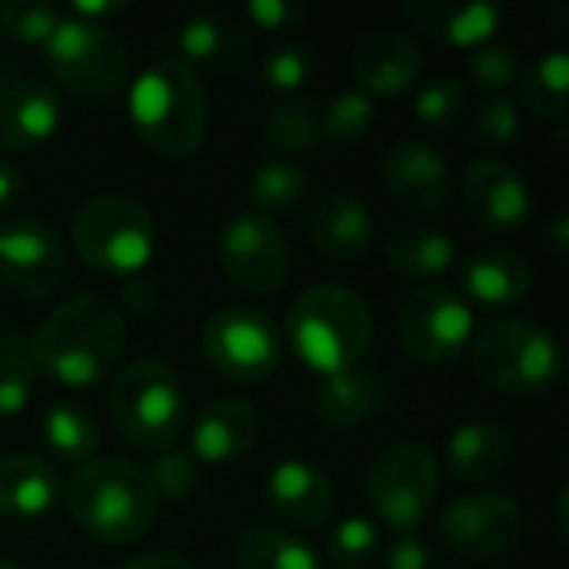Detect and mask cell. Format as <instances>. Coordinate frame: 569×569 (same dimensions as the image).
Listing matches in <instances>:
<instances>
[{
    "label": "cell",
    "mask_w": 569,
    "mask_h": 569,
    "mask_svg": "<svg viewBox=\"0 0 569 569\" xmlns=\"http://www.w3.org/2000/svg\"><path fill=\"white\" fill-rule=\"evenodd\" d=\"M310 17V7L300 0H250L247 3V20L267 33H290L303 27Z\"/></svg>",
    "instance_id": "cell-43"
},
{
    "label": "cell",
    "mask_w": 569,
    "mask_h": 569,
    "mask_svg": "<svg viewBox=\"0 0 569 569\" xmlns=\"http://www.w3.org/2000/svg\"><path fill=\"white\" fill-rule=\"evenodd\" d=\"M460 287H463V300L480 303V307H493V310H507L527 300L530 287H533V267L523 253L510 250V247H490V250H477L463 260L460 267Z\"/></svg>",
    "instance_id": "cell-26"
},
{
    "label": "cell",
    "mask_w": 569,
    "mask_h": 569,
    "mask_svg": "<svg viewBox=\"0 0 569 569\" xmlns=\"http://www.w3.org/2000/svg\"><path fill=\"white\" fill-rule=\"evenodd\" d=\"M387 569H443L440 553L420 533H400L383 550Z\"/></svg>",
    "instance_id": "cell-44"
},
{
    "label": "cell",
    "mask_w": 569,
    "mask_h": 569,
    "mask_svg": "<svg viewBox=\"0 0 569 569\" xmlns=\"http://www.w3.org/2000/svg\"><path fill=\"white\" fill-rule=\"evenodd\" d=\"M107 410L117 433L147 453L177 447L187 430V390L160 360H133L120 367L107 387Z\"/></svg>",
    "instance_id": "cell-6"
},
{
    "label": "cell",
    "mask_w": 569,
    "mask_h": 569,
    "mask_svg": "<svg viewBox=\"0 0 569 569\" xmlns=\"http://www.w3.org/2000/svg\"><path fill=\"white\" fill-rule=\"evenodd\" d=\"M380 557V530L367 517H343L327 537V563L333 569H367Z\"/></svg>",
    "instance_id": "cell-37"
},
{
    "label": "cell",
    "mask_w": 569,
    "mask_h": 569,
    "mask_svg": "<svg viewBox=\"0 0 569 569\" xmlns=\"http://www.w3.org/2000/svg\"><path fill=\"white\" fill-rule=\"evenodd\" d=\"M263 140L270 150L283 157H300V153L317 150L323 140L320 103L307 93L280 97L263 117Z\"/></svg>",
    "instance_id": "cell-33"
},
{
    "label": "cell",
    "mask_w": 569,
    "mask_h": 569,
    "mask_svg": "<svg viewBox=\"0 0 569 569\" xmlns=\"http://www.w3.org/2000/svg\"><path fill=\"white\" fill-rule=\"evenodd\" d=\"M63 120L57 90L37 77H17L0 87V147L27 153L43 147Z\"/></svg>",
    "instance_id": "cell-23"
},
{
    "label": "cell",
    "mask_w": 569,
    "mask_h": 569,
    "mask_svg": "<svg viewBox=\"0 0 569 569\" xmlns=\"http://www.w3.org/2000/svg\"><path fill=\"white\" fill-rule=\"evenodd\" d=\"M377 123V103L357 90V87H347V90H337L327 107H320V127H323V140H333V143H360Z\"/></svg>",
    "instance_id": "cell-34"
},
{
    "label": "cell",
    "mask_w": 569,
    "mask_h": 569,
    "mask_svg": "<svg viewBox=\"0 0 569 569\" xmlns=\"http://www.w3.org/2000/svg\"><path fill=\"white\" fill-rule=\"evenodd\" d=\"M253 33L243 20L223 10H200L183 20L177 30V60H183L190 70H210L223 77H237L253 60Z\"/></svg>",
    "instance_id": "cell-18"
},
{
    "label": "cell",
    "mask_w": 569,
    "mask_h": 569,
    "mask_svg": "<svg viewBox=\"0 0 569 569\" xmlns=\"http://www.w3.org/2000/svg\"><path fill=\"white\" fill-rule=\"evenodd\" d=\"M37 387V370L30 363V353L17 343H0V420L20 417Z\"/></svg>",
    "instance_id": "cell-41"
},
{
    "label": "cell",
    "mask_w": 569,
    "mask_h": 569,
    "mask_svg": "<svg viewBox=\"0 0 569 569\" xmlns=\"http://www.w3.org/2000/svg\"><path fill=\"white\" fill-rule=\"evenodd\" d=\"M523 530L527 517L520 500L493 490L463 493L437 517L440 543L470 563H487L513 553L523 540Z\"/></svg>",
    "instance_id": "cell-12"
},
{
    "label": "cell",
    "mask_w": 569,
    "mask_h": 569,
    "mask_svg": "<svg viewBox=\"0 0 569 569\" xmlns=\"http://www.w3.org/2000/svg\"><path fill=\"white\" fill-rule=\"evenodd\" d=\"M53 80L90 103L120 97L133 80V57L127 40L107 23H90L63 13L60 27L43 47Z\"/></svg>",
    "instance_id": "cell-8"
},
{
    "label": "cell",
    "mask_w": 569,
    "mask_h": 569,
    "mask_svg": "<svg viewBox=\"0 0 569 569\" xmlns=\"http://www.w3.org/2000/svg\"><path fill=\"white\" fill-rule=\"evenodd\" d=\"M427 70V53L410 30L380 27L370 30L350 57L353 87L373 97H400L420 83Z\"/></svg>",
    "instance_id": "cell-16"
},
{
    "label": "cell",
    "mask_w": 569,
    "mask_h": 569,
    "mask_svg": "<svg viewBox=\"0 0 569 569\" xmlns=\"http://www.w3.org/2000/svg\"><path fill=\"white\" fill-rule=\"evenodd\" d=\"M463 210L487 233L520 230L533 210L527 177L500 157H477L463 173Z\"/></svg>",
    "instance_id": "cell-15"
},
{
    "label": "cell",
    "mask_w": 569,
    "mask_h": 569,
    "mask_svg": "<svg viewBox=\"0 0 569 569\" xmlns=\"http://www.w3.org/2000/svg\"><path fill=\"white\" fill-rule=\"evenodd\" d=\"M207 363L233 383H263L283 360V333L260 307H223L203 327Z\"/></svg>",
    "instance_id": "cell-10"
},
{
    "label": "cell",
    "mask_w": 569,
    "mask_h": 569,
    "mask_svg": "<svg viewBox=\"0 0 569 569\" xmlns=\"http://www.w3.org/2000/svg\"><path fill=\"white\" fill-rule=\"evenodd\" d=\"M67 10L40 0H10L0 7V33L20 47H47Z\"/></svg>",
    "instance_id": "cell-38"
},
{
    "label": "cell",
    "mask_w": 569,
    "mask_h": 569,
    "mask_svg": "<svg viewBox=\"0 0 569 569\" xmlns=\"http://www.w3.org/2000/svg\"><path fill=\"white\" fill-rule=\"evenodd\" d=\"M383 187L410 213H437L453 193V170L427 140H400L383 157Z\"/></svg>",
    "instance_id": "cell-17"
},
{
    "label": "cell",
    "mask_w": 569,
    "mask_h": 569,
    "mask_svg": "<svg viewBox=\"0 0 569 569\" xmlns=\"http://www.w3.org/2000/svg\"><path fill=\"white\" fill-rule=\"evenodd\" d=\"M27 353L37 377L67 390H90L110 383L120 370L127 320L107 297L77 293L47 313Z\"/></svg>",
    "instance_id": "cell-1"
},
{
    "label": "cell",
    "mask_w": 569,
    "mask_h": 569,
    "mask_svg": "<svg viewBox=\"0 0 569 569\" xmlns=\"http://www.w3.org/2000/svg\"><path fill=\"white\" fill-rule=\"evenodd\" d=\"M0 569H27L20 560H13V557H0Z\"/></svg>",
    "instance_id": "cell-50"
},
{
    "label": "cell",
    "mask_w": 569,
    "mask_h": 569,
    "mask_svg": "<svg viewBox=\"0 0 569 569\" xmlns=\"http://www.w3.org/2000/svg\"><path fill=\"white\" fill-rule=\"evenodd\" d=\"M473 330V307L450 287H420L397 313L400 343L420 363H450L470 347Z\"/></svg>",
    "instance_id": "cell-13"
},
{
    "label": "cell",
    "mask_w": 569,
    "mask_h": 569,
    "mask_svg": "<svg viewBox=\"0 0 569 569\" xmlns=\"http://www.w3.org/2000/svg\"><path fill=\"white\" fill-rule=\"evenodd\" d=\"M117 569H193L190 560H183L180 553H140V557H130L123 560Z\"/></svg>",
    "instance_id": "cell-49"
},
{
    "label": "cell",
    "mask_w": 569,
    "mask_h": 569,
    "mask_svg": "<svg viewBox=\"0 0 569 569\" xmlns=\"http://www.w3.org/2000/svg\"><path fill=\"white\" fill-rule=\"evenodd\" d=\"M517 103L520 110H530L540 120L550 123H563L569 113L567 97H569V57L567 50L553 47L547 53H540L533 63H527L520 70L517 80Z\"/></svg>",
    "instance_id": "cell-30"
},
{
    "label": "cell",
    "mask_w": 569,
    "mask_h": 569,
    "mask_svg": "<svg viewBox=\"0 0 569 569\" xmlns=\"http://www.w3.org/2000/svg\"><path fill=\"white\" fill-rule=\"evenodd\" d=\"M387 267L403 280H437L457 263V243L433 223H403L383 243Z\"/></svg>",
    "instance_id": "cell-28"
},
{
    "label": "cell",
    "mask_w": 569,
    "mask_h": 569,
    "mask_svg": "<svg viewBox=\"0 0 569 569\" xmlns=\"http://www.w3.org/2000/svg\"><path fill=\"white\" fill-rule=\"evenodd\" d=\"M307 237L320 257L333 263H357L370 253L377 240V223L360 197L347 190H330L310 203Z\"/></svg>",
    "instance_id": "cell-20"
},
{
    "label": "cell",
    "mask_w": 569,
    "mask_h": 569,
    "mask_svg": "<svg viewBox=\"0 0 569 569\" xmlns=\"http://www.w3.org/2000/svg\"><path fill=\"white\" fill-rule=\"evenodd\" d=\"M40 443L50 453V463L83 467L93 460L100 447V427L87 403L80 400H53L40 417Z\"/></svg>",
    "instance_id": "cell-29"
},
{
    "label": "cell",
    "mask_w": 569,
    "mask_h": 569,
    "mask_svg": "<svg viewBox=\"0 0 569 569\" xmlns=\"http://www.w3.org/2000/svg\"><path fill=\"white\" fill-rule=\"evenodd\" d=\"M260 440V410L243 397H213L197 410L190 423V453L197 463L243 460Z\"/></svg>",
    "instance_id": "cell-22"
},
{
    "label": "cell",
    "mask_w": 569,
    "mask_h": 569,
    "mask_svg": "<svg viewBox=\"0 0 569 569\" xmlns=\"http://www.w3.org/2000/svg\"><path fill=\"white\" fill-rule=\"evenodd\" d=\"M470 363L477 380L503 397H543L563 370L557 337L530 317H493L477 327Z\"/></svg>",
    "instance_id": "cell-5"
},
{
    "label": "cell",
    "mask_w": 569,
    "mask_h": 569,
    "mask_svg": "<svg viewBox=\"0 0 569 569\" xmlns=\"http://www.w3.org/2000/svg\"><path fill=\"white\" fill-rule=\"evenodd\" d=\"M123 303L130 307V313H133V317H150V313L157 310V303H160L157 283H153V280H147V277L130 280V283H127V290H123Z\"/></svg>",
    "instance_id": "cell-46"
},
{
    "label": "cell",
    "mask_w": 569,
    "mask_h": 569,
    "mask_svg": "<svg viewBox=\"0 0 569 569\" xmlns=\"http://www.w3.org/2000/svg\"><path fill=\"white\" fill-rule=\"evenodd\" d=\"M467 70H470V80L487 93H510L520 80V50L510 47V43H500V40H490L477 50H470V60H467Z\"/></svg>",
    "instance_id": "cell-40"
},
{
    "label": "cell",
    "mask_w": 569,
    "mask_h": 569,
    "mask_svg": "<svg viewBox=\"0 0 569 569\" xmlns=\"http://www.w3.org/2000/svg\"><path fill=\"white\" fill-rule=\"evenodd\" d=\"M287 340L297 360L327 380L367 363L373 313L353 287L313 283L287 310Z\"/></svg>",
    "instance_id": "cell-3"
},
{
    "label": "cell",
    "mask_w": 569,
    "mask_h": 569,
    "mask_svg": "<svg viewBox=\"0 0 569 569\" xmlns=\"http://www.w3.org/2000/svg\"><path fill=\"white\" fill-rule=\"evenodd\" d=\"M123 10H130L127 0H80L67 13L80 17V20H90V23H107V17H120Z\"/></svg>",
    "instance_id": "cell-47"
},
{
    "label": "cell",
    "mask_w": 569,
    "mask_h": 569,
    "mask_svg": "<svg viewBox=\"0 0 569 569\" xmlns=\"http://www.w3.org/2000/svg\"><path fill=\"white\" fill-rule=\"evenodd\" d=\"M310 70H313L310 47H303V43H280V47H273L263 57L260 77H263L267 90H273L280 97H293L307 83Z\"/></svg>",
    "instance_id": "cell-42"
},
{
    "label": "cell",
    "mask_w": 569,
    "mask_h": 569,
    "mask_svg": "<svg viewBox=\"0 0 569 569\" xmlns=\"http://www.w3.org/2000/svg\"><path fill=\"white\" fill-rule=\"evenodd\" d=\"M237 569H323L320 553L297 533L280 527H247L233 540Z\"/></svg>",
    "instance_id": "cell-31"
},
{
    "label": "cell",
    "mask_w": 569,
    "mask_h": 569,
    "mask_svg": "<svg viewBox=\"0 0 569 569\" xmlns=\"http://www.w3.org/2000/svg\"><path fill=\"white\" fill-rule=\"evenodd\" d=\"M70 243L83 267L103 277H137L157 253V223L147 203L123 193H100L80 203Z\"/></svg>",
    "instance_id": "cell-7"
},
{
    "label": "cell",
    "mask_w": 569,
    "mask_h": 569,
    "mask_svg": "<svg viewBox=\"0 0 569 569\" xmlns=\"http://www.w3.org/2000/svg\"><path fill=\"white\" fill-rule=\"evenodd\" d=\"M390 397H393L390 380L377 367L360 363L347 373H337L317 383L313 413L323 430L353 433L373 423L390 407Z\"/></svg>",
    "instance_id": "cell-19"
},
{
    "label": "cell",
    "mask_w": 569,
    "mask_h": 569,
    "mask_svg": "<svg viewBox=\"0 0 569 569\" xmlns=\"http://www.w3.org/2000/svg\"><path fill=\"white\" fill-rule=\"evenodd\" d=\"M440 490L437 457L420 440H397L377 453L367 470V503L393 533H417Z\"/></svg>",
    "instance_id": "cell-9"
},
{
    "label": "cell",
    "mask_w": 569,
    "mask_h": 569,
    "mask_svg": "<svg viewBox=\"0 0 569 569\" xmlns=\"http://www.w3.org/2000/svg\"><path fill=\"white\" fill-rule=\"evenodd\" d=\"M263 500L270 513L280 517L283 523L317 530L330 523L337 510V487L320 467L287 457L270 467L267 483H263Z\"/></svg>",
    "instance_id": "cell-21"
},
{
    "label": "cell",
    "mask_w": 569,
    "mask_h": 569,
    "mask_svg": "<svg viewBox=\"0 0 569 569\" xmlns=\"http://www.w3.org/2000/svg\"><path fill=\"white\" fill-rule=\"evenodd\" d=\"M313 190V180L303 163L293 160H267L250 173V203L257 213L277 220V217H293L307 207Z\"/></svg>",
    "instance_id": "cell-32"
},
{
    "label": "cell",
    "mask_w": 569,
    "mask_h": 569,
    "mask_svg": "<svg viewBox=\"0 0 569 569\" xmlns=\"http://www.w3.org/2000/svg\"><path fill=\"white\" fill-rule=\"evenodd\" d=\"M520 130H523V110L510 93L483 97V103L473 110V140L483 150H490V157L493 150L517 143Z\"/></svg>",
    "instance_id": "cell-39"
},
{
    "label": "cell",
    "mask_w": 569,
    "mask_h": 569,
    "mask_svg": "<svg viewBox=\"0 0 569 569\" xmlns=\"http://www.w3.org/2000/svg\"><path fill=\"white\" fill-rule=\"evenodd\" d=\"M27 193H30V183L20 173V167L0 157V213H13L27 200Z\"/></svg>",
    "instance_id": "cell-45"
},
{
    "label": "cell",
    "mask_w": 569,
    "mask_h": 569,
    "mask_svg": "<svg viewBox=\"0 0 569 569\" xmlns=\"http://www.w3.org/2000/svg\"><path fill=\"white\" fill-rule=\"evenodd\" d=\"M63 500L77 527L107 547L143 540L160 513V500L143 467L120 457H93L63 487Z\"/></svg>",
    "instance_id": "cell-4"
},
{
    "label": "cell",
    "mask_w": 569,
    "mask_h": 569,
    "mask_svg": "<svg viewBox=\"0 0 569 569\" xmlns=\"http://www.w3.org/2000/svg\"><path fill=\"white\" fill-rule=\"evenodd\" d=\"M213 257L220 273L243 293H277L290 277V243L277 220L257 210H237L223 220Z\"/></svg>",
    "instance_id": "cell-11"
},
{
    "label": "cell",
    "mask_w": 569,
    "mask_h": 569,
    "mask_svg": "<svg viewBox=\"0 0 569 569\" xmlns=\"http://www.w3.org/2000/svg\"><path fill=\"white\" fill-rule=\"evenodd\" d=\"M513 450H517V440H513L510 427L500 423V420L480 417V420L460 423L447 437L443 460H447V470L460 483L480 487V483L497 480L510 467Z\"/></svg>",
    "instance_id": "cell-25"
},
{
    "label": "cell",
    "mask_w": 569,
    "mask_h": 569,
    "mask_svg": "<svg viewBox=\"0 0 569 569\" xmlns=\"http://www.w3.org/2000/svg\"><path fill=\"white\" fill-rule=\"evenodd\" d=\"M127 113L137 137L167 160L193 157L210 130L207 87L177 57H157L130 80Z\"/></svg>",
    "instance_id": "cell-2"
},
{
    "label": "cell",
    "mask_w": 569,
    "mask_h": 569,
    "mask_svg": "<svg viewBox=\"0 0 569 569\" xmlns=\"http://www.w3.org/2000/svg\"><path fill=\"white\" fill-rule=\"evenodd\" d=\"M143 473H147L157 500H170V503L190 500L203 483V463H197V457L180 447L153 453V460L143 467Z\"/></svg>",
    "instance_id": "cell-35"
},
{
    "label": "cell",
    "mask_w": 569,
    "mask_h": 569,
    "mask_svg": "<svg viewBox=\"0 0 569 569\" xmlns=\"http://www.w3.org/2000/svg\"><path fill=\"white\" fill-rule=\"evenodd\" d=\"M70 277V257L53 227L37 217L0 223V280L23 300H50Z\"/></svg>",
    "instance_id": "cell-14"
},
{
    "label": "cell",
    "mask_w": 569,
    "mask_h": 569,
    "mask_svg": "<svg viewBox=\"0 0 569 569\" xmlns=\"http://www.w3.org/2000/svg\"><path fill=\"white\" fill-rule=\"evenodd\" d=\"M63 497L60 473L37 453H13L0 460V517L37 520L47 517Z\"/></svg>",
    "instance_id": "cell-27"
},
{
    "label": "cell",
    "mask_w": 569,
    "mask_h": 569,
    "mask_svg": "<svg viewBox=\"0 0 569 569\" xmlns=\"http://www.w3.org/2000/svg\"><path fill=\"white\" fill-rule=\"evenodd\" d=\"M543 247L550 250L553 260H563L569 250V223L567 213H553L550 223L543 227Z\"/></svg>",
    "instance_id": "cell-48"
},
{
    "label": "cell",
    "mask_w": 569,
    "mask_h": 569,
    "mask_svg": "<svg viewBox=\"0 0 569 569\" xmlns=\"http://www.w3.org/2000/svg\"><path fill=\"white\" fill-rule=\"evenodd\" d=\"M403 13L423 37L457 50L490 43L500 27V7L487 0H410Z\"/></svg>",
    "instance_id": "cell-24"
},
{
    "label": "cell",
    "mask_w": 569,
    "mask_h": 569,
    "mask_svg": "<svg viewBox=\"0 0 569 569\" xmlns=\"http://www.w3.org/2000/svg\"><path fill=\"white\" fill-rule=\"evenodd\" d=\"M467 103H470L467 83L460 77H453V73H440V77H433L430 83H423L417 90L413 117L427 130H447L467 113Z\"/></svg>",
    "instance_id": "cell-36"
}]
</instances>
